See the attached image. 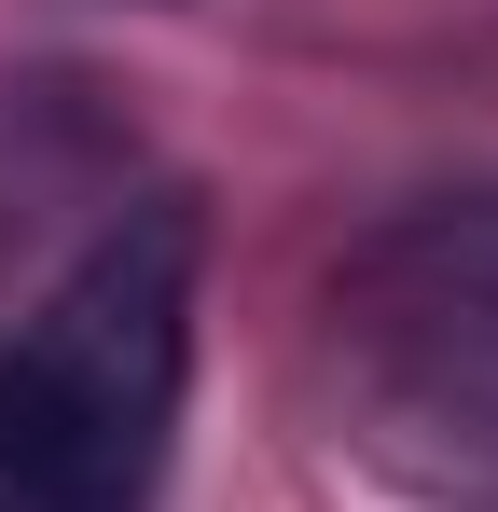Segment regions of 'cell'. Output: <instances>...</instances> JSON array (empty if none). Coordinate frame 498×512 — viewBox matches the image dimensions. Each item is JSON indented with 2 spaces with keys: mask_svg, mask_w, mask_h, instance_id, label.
Here are the masks:
<instances>
[{
  "mask_svg": "<svg viewBox=\"0 0 498 512\" xmlns=\"http://www.w3.org/2000/svg\"><path fill=\"white\" fill-rule=\"evenodd\" d=\"M194 388V208H125L0 333V512H153Z\"/></svg>",
  "mask_w": 498,
  "mask_h": 512,
  "instance_id": "cell-1",
  "label": "cell"
},
{
  "mask_svg": "<svg viewBox=\"0 0 498 512\" xmlns=\"http://www.w3.org/2000/svg\"><path fill=\"white\" fill-rule=\"evenodd\" d=\"M332 416L388 485L498 512V194L415 208L332 277Z\"/></svg>",
  "mask_w": 498,
  "mask_h": 512,
  "instance_id": "cell-2",
  "label": "cell"
}]
</instances>
